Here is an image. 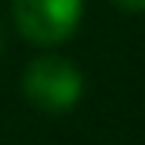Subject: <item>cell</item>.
Listing matches in <instances>:
<instances>
[{
    "instance_id": "6da1fadb",
    "label": "cell",
    "mask_w": 145,
    "mask_h": 145,
    "mask_svg": "<svg viewBox=\"0 0 145 145\" xmlns=\"http://www.w3.org/2000/svg\"><path fill=\"white\" fill-rule=\"evenodd\" d=\"M22 88L41 110H69L82 95V72L63 57H38L22 76Z\"/></svg>"
},
{
    "instance_id": "7a4b0ae2",
    "label": "cell",
    "mask_w": 145,
    "mask_h": 145,
    "mask_svg": "<svg viewBox=\"0 0 145 145\" xmlns=\"http://www.w3.org/2000/svg\"><path fill=\"white\" fill-rule=\"evenodd\" d=\"M19 32L35 44H60L79 25L82 0H13Z\"/></svg>"
},
{
    "instance_id": "3957f363",
    "label": "cell",
    "mask_w": 145,
    "mask_h": 145,
    "mask_svg": "<svg viewBox=\"0 0 145 145\" xmlns=\"http://www.w3.org/2000/svg\"><path fill=\"white\" fill-rule=\"evenodd\" d=\"M117 3L129 13H145V0H117Z\"/></svg>"
},
{
    "instance_id": "277c9868",
    "label": "cell",
    "mask_w": 145,
    "mask_h": 145,
    "mask_svg": "<svg viewBox=\"0 0 145 145\" xmlns=\"http://www.w3.org/2000/svg\"><path fill=\"white\" fill-rule=\"evenodd\" d=\"M0 47H3V32H0Z\"/></svg>"
}]
</instances>
